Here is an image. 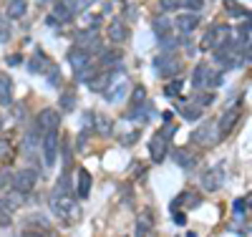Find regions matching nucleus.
<instances>
[{
	"label": "nucleus",
	"instance_id": "f257e3e1",
	"mask_svg": "<svg viewBox=\"0 0 252 237\" xmlns=\"http://www.w3.org/2000/svg\"><path fill=\"white\" fill-rule=\"evenodd\" d=\"M51 209L63 222H76L81 217V207L76 204V200L68 195V192H53L51 195Z\"/></svg>",
	"mask_w": 252,
	"mask_h": 237
},
{
	"label": "nucleus",
	"instance_id": "f03ea898",
	"mask_svg": "<svg viewBox=\"0 0 252 237\" xmlns=\"http://www.w3.org/2000/svg\"><path fill=\"white\" fill-rule=\"evenodd\" d=\"M154 73H157V76H161V78L177 76V73H179V61H177V56L161 51V53L154 58Z\"/></svg>",
	"mask_w": 252,
	"mask_h": 237
},
{
	"label": "nucleus",
	"instance_id": "7ed1b4c3",
	"mask_svg": "<svg viewBox=\"0 0 252 237\" xmlns=\"http://www.w3.org/2000/svg\"><path fill=\"white\" fill-rule=\"evenodd\" d=\"M38 182V169H18L15 174H13V187L10 189H18V192H23V195H28V192L35 187Z\"/></svg>",
	"mask_w": 252,
	"mask_h": 237
},
{
	"label": "nucleus",
	"instance_id": "20e7f679",
	"mask_svg": "<svg viewBox=\"0 0 252 237\" xmlns=\"http://www.w3.org/2000/svg\"><path fill=\"white\" fill-rule=\"evenodd\" d=\"M172 132H174L172 126H164V132H159V134L152 139L149 152H152V159H154V162H161V159L166 157V149H169V136H172Z\"/></svg>",
	"mask_w": 252,
	"mask_h": 237
},
{
	"label": "nucleus",
	"instance_id": "39448f33",
	"mask_svg": "<svg viewBox=\"0 0 252 237\" xmlns=\"http://www.w3.org/2000/svg\"><path fill=\"white\" fill-rule=\"evenodd\" d=\"M76 46L89 51V53H101V43H98V31L91 26V28H83L81 33H76Z\"/></svg>",
	"mask_w": 252,
	"mask_h": 237
},
{
	"label": "nucleus",
	"instance_id": "423d86ee",
	"mask_svg": "<svg viewBox=\"0 0 252 237\" xmlns=\"http://www.w3.org/2000/svg\"><path fill=\"white\" fill-rule=\"evenodd\" d=\"M43 157H46L48 167L56 164V159H58V129L43 132Z\"/></svg>",
	"mask_w": 252,
	"mask_h": 237
},
{
	"label": "nucleus",
	"instance_id": "0eeeda50",
	"mask_svg": "<svg viewBox=\"0 0 252 237\" xmlns=\"http://www.w3.org/2000/svg\"><path fill=\"white\" fill-rule=\"evenodd\" d=\"M229 40V31L224 26H215V28H209V33L204 35L202 40V51H209V48H220L222 43Z\"/></svg>",
	"mask_w": 252,
	"mask_h": 237
},
{
	"label": "nucleus",
	"instance_id": "6e6552de",
	"mask_svg": "<svg viewBox=\"0 0 252 237\" xmlns=\"http://www.w3.org/2000/svg\"><path fill=\"white\" fill-rule=\"evenodd\" d=\"M215 81H220L215 73H212V68L207 66V63H199V66L194 68V76H192V83H194V89L197 91H204V89H209Z\"/></svg>",
	"mask_w": 252,
	"mask_h": 237
},
{
	"label": "nucleus",
	"instance_id": "1a4fd4ad",
	"mask_svg": "<svg viewBox=\"0 0 252 237\" xmlns=\"http://www.w3.org/2000/svg\"><path fill=\"white\" fill-rule=\"evenodd\" d=\"M81 5H83V0H56V8H53V13H56V18L58 20H71L78 10H81Z\"/></svg>",
	"mask_w": 252,
	"mask_h": 237
},
{
	"label": "nucleus",
	"instance_id": "9d476101",
	"mask_svg": "<svg viewBox=\"0 0 252 237\" xmlns=\"http://www.w3.org/2000/svg\"><path fill=\"white\" fill-rule=\"evenodd\" d=\"M35 124H38L40 132H51V129H58L61 116H58L56 109H40L38 116H35Z\"/></svg>",
	"mask_w": 252,
	"mask_h": 237
},
{
	"label": "nucleus",
	"instance_id": "9b49d317",
	"mask_svg": "<svg viewBox=\"0 0 252 237\" xmlns=\"http://www.w3.org/2000/svg\"><path fill=\"white\" fill-rule=\"evenodd\" d=\"M172 26L177 28V33L189 35V33L199 26V13H182V15H177V20H174Z\"/></svg>",
	"mask_w": 252,
	"mask_h": 237
},
{
	"label": "nucleus",
	"instance_id": "f8f14e48",
	"mask_svg": "<svg viewBox=\"0 0 252 237\" xmlns=\"http://www.w3.org/2000/svg\"><path fill=\"white\" fill-rule=\"evenodd\" d=\"M68 63L73 66V71H81V68L91 66V53L83 48H73V51H68Z\"/></svg>",
	"mask_w": 252,
	"mask_h": 237
},
{
	"label": "nucleus",
	"instance_id": "ddd939ff",
	"mask_svg": "<svg viewBox=\"0 0 252 237\" xmlns=\"http://www.w3.org/2000/svg\"><path fill=\"white\" fill-rule=\"evenodd\" d=\"M174 162H177L182 169H187V171L197 167V157H194L192 149H174Z\"/></svg>",
	"mask_w": 252,
	"mask_h": 237
},
{
	"label": "nucleus",
	"instance_id": "4468645a",
	"mask_svg": "<svg viewBox=\"0 0 252 237\" xmlns=\"http://www.w3.org/2000/svg\"><path fill=\"white\" fill-rule=\"evenodd\" d=\"M237 119H240V109H229V111H224V116H222L220 124H217L220 134H229V132H232V126L237 124Z\"/></svg>",
	"mask_w": 252,
	"mask_h": 237
},
{
	"label": "nucleus",
	"instance_id": "2eb2a0df",
	"mask_svg": "<svg viewBox=\"0 0 252 237\" xmlns=\"http://www.w3.org/2000/svg\"><path fill=\"white\" fill-rule=\"evenodd\" d=\"M13 101V81L8 73H0V106H8Z\"/></svg>",
	"mask_w": 252,
	"mask_h": 237
},
{
	"label": "nucleus",
	"instance_id": "dca6fc26",
	"mask_svg": "<svg viewBox=\"0 0 252 237\" xmlns=\"http://www.w3.org/2000/svg\"><path fill=\"white\" fill-rule=\"evenodd\" d=\"M26 13H28V0H10L8 10H5V15H8L10 20H20Z\"/></svg>",
	"mask_w": 252,
	"mask_h": 237
},
{
	"label": "nucleus",
	"instance_id": "f3484780",
	"mask_svg": "<svg viewBox=\"0 0 252 237\" xmlns=\"http://www.w3.org/2000/svg\"><path fill=\"white\" fill-rule=\"evenodd\" d=\"M109 38L114 43H124L126 38H129V31H126L124 20H111V23H109Z\"/></svg>",
	"mask_w": 252,
	"mask_h": 237
},
{
	"label": "nucleus",
	"instance_id": "a211bd4d",
	"mask_svg": "<svg viewBox=\"0 0 252 237\" xmlns=\"http://www.w3.org/2000/svg\"><path fill=\"white\" fill-rule=\"evenodd\" d=\"M202 184H204V189H209V192H215L220 184H222V171L215 167V169H209V171H204V177H202Z\"/></svg>",
	"mask_w": 252,
	"mask_h": 237
},
{
	"label": "nucleus",
	"instance_id": "6ab92c4d",
	"mask_svg": "<svg viewBox=\"0 0 252 237\" xmlns=\"http://www.w3.org/2000/svg\"><path fill=\"white\" fill-rule=\"evenodd\" d=\"M53 66H51V61L40 53V51H35V56H33V61H31V71L33 73H48Z\"/></svg>",
	"mask_w": 252,
	"mask_h": 237
},
{
	"label": "nucleus",
	"instance_id": "aec40b11",
	"mask_svg": "<svg viewBox=\"0 0 252 237\" xmlns=\"http://www.w3.org/2000/svg\"><path fill=\"white\" fill-rule=\"evenodd\" d=\"M111 76L114 73H96V78H91L89 83H91V91H98V94H103L111 86Z\"/></svg>",
	"mask_w": 252,
	"mask_h": 237
},
{
	"label": "nucleus",
	"instance_id": "412c9836",
	"mask_svg": "<svg viewBox=\"0 0 252 237\" xmlns=\"http://www.w3.org/2000/svg\"><path fill=\"white\" fill-rule=\"evenodd\" d=\"M119 61H121V51L119 48H109V51H101L98 53V63H101L103 68L114 66V63H119Z\"/></svg>",
	"mask_w": 252,
	"mask_h": 237
},
{
	"label": "nucleus",
	"instance_id": "4be33fe9",
	"mask_svg": "<svg viewBox=\"0 0 252 237\" xmlns=\"http://www.w3.org/2000/svg\"><path fill=\"white\" fill-rule=\"evenodd\" d=\"M78 195L81 197H89L91 195V174H89V171L86 169H78Z\"/></svg>",
	"mask_w": 252,
	"mask_h": 237
},
{
	"label": "nucleus",
	"instance_id": "5701e85b",
	"mask_svg": "<svg viewBox=\"0 0 252 237\" xmlns=\"http://www.w3.org/2000/svg\"><path fill=\"white\" fill-rule=\"evenodd\" d=\"M109 89H111V91H103V94H106V101L119 103V101L124 99L126 89H129V83H116V86H109Z\"/></svg>",
	"mask_w": 252,
	"mask_h": 237
},
{
	"label": "nucleus",
	"instance_id": "b1692460",
	"mask_svg": "<svg viewBox=\"0 0 252 237\" xmlns=\"http://www.w3.org/2000/svg\"><path fill=\"white\" fill-rule=\"evenodd\" d=\"M58 106H61L63 111H73V109H76V91H73V89L63 91V94H61V103H58Z\"/></svg>",
	"mask_w": 252,
	"mask_h": 237
},
{
	"label": "nucleus",
	"instance_id": "393cba45",
	"mask_svg": "<svg viewBox=\"0 0 252 237\" xmlns=\"http://www.w3.org/2000/svg\"><path fill=\"white\" fill-rule=\"evenodd\" d=\"M0 225H3V227L13 225V207L5 200H0Z\"/></svg>",
	"mask_w": 252,
	"mask_h": 237
},
{
	"label": "nucleus",
	"instance_id": "a878e982",
	"mask_svg": "<svg viewBox=\"0 0 252 237\" xmlns=\"http://www.w3.org/2000/svg\"><path fill=\"white\" fill-rule=\"evenodd\" d=\"M154 33H157V38H161V35H166V33H172V20L169 18H157L154 20Z\"/></svg>",
	"mask_w": 252,
	"mask_h": 237
},
{
	"label": "nucleus",
	"instance_id": "bb28decb",
	"mask_svg": "<svg viewBox=\"0 0 252 237\" xmlns=\"http://www.w3.org/2000/svg\"><path fill=\"white\" fill-rule=\"evenodd\" d=\"M13 157H15L13 144H10V141H5V139H0V164H8Z\"/></svg>",
	"mask_w": 252,
	"mask_h": 237
},
{
	"label": "nucleus",
	"instance_id": "cd10ccee",
	"mask_svg": "<svg viewBox=\"0 0 252 237\" xmlns=\"http://www.w3.org/2000/svg\"><path fill=\"white\" fill-rule=\"evenodd\" d=\"M152 230H154V225H152V217L149 214H144V217H139L136 220V235H152Z\"/></svg>",
	"mask_w": 252,
	"mask_h": 237
},
{
	"label": "nucleus",
	"instance_id": "c85d7f7f",
	"mask_svg": "<svg viewBox=\"0 0 252 237\" xmlns=\"http://www.w3.org/2000/svg\"><path fill=\"white\" fill-rule=\"evenodd\" d=\"M73 73H76V81H91V78L98 73V68H94V66H86V68L73 71Z\"/></svg>",
	"mask_w": 252,
	"mask_h": 237
},
{
	"label": "nucleus",
	"instance_id": "c756f323",
	"mask_svg": "<svg viewBox=\"0 0 252 237\" xmlns=\"http://www.w3.org/2000/svg\"><path fill=\"white\" fill-rule=\"evenodd\" d=\"M10 187H13V174L8 169H0V192H5Z\"/></svg>",
	"mask_w": 252,
	"mask_h": 237
},
{
	"label": "nucleus",
	"instance_id": "7c9ffc66",
	"mask_svg": "<svg viewBox=\"0 0 252 237\" xmlns=\"http://www.w3.org/2000/svg\"><path fill=\"white\" fill-rule=\"evenodd\" d=\"M179 5H182V8H189L192 13H199V8H202L204 3H202V0H179Z\"/></svg>",
	"mask_w": 252,
	"mask_h": 237
},
{
	"label": "nucleus",
	"instance_id": "2f4dec72",
	"mask_svg": "<svg viewBox=\"0 0 252 237\" xmlns=\"http://www.w3.org/2000/svg\"><path fill=\"white\" fill-rule=\"evenodd\" d=\"M144 99H146L144 89H141V86H136V91L131 94V101H134V109H136V106H141V103H144Z\"/></svg>",
	"mask_w": 252,
	"mask_h": 237
},
{
	"label": "nucleus",
	"instance_id": "473e14b6",
	"mask_svg": "<svg viewBox=\"0 0 252 237\" xmlns=\"http://www.w3.org/2000/svg\"><path fill=\"white\" fill-rule=\"evenodd\" d=\"M96 124H98V132H101V134H109V132H111V121H109V119L96 116Z\"/></svg>",
	"mask_w": 252,
	"mask_h": 237
},
{
	"label": "nucleus",
	"instance_id": "72a5a7b5",
	"mask_svg": "<svg viewBox=\"0 0 252 237\" xmlns=\"http://www.w3.org/2000/svg\"><path fill=\"white\" fill-rule=\"evenodd\" d=\"M10 38V28H8V20H3L0 18V43L3 40H8Z\"/></svg>",
	"mask_w": 252,
	"mask_h": 237
},
{
	"label": "nucleus",
	"instance_id": "f704fd0d",
	"mask_svg": "<svg viewBox=\"0 0 252 237\" xmlns=\"http://www.w3.org/2000/svg\"><path fill=\"white\" fill-rule=\"evenodd\" d=\"M177 8H182V5H179V0H161V10H164V13L177 10Z\"/></svg>",
	"mask_w": 252,
	"mask_h": 237
},
{
	"label": "nucleus",
	"instance_id": "c9c22d12",
	"mask_svg": "<svg viewBox=\"0 0 252 237\" xmlns=\"http://www.w3.org/2000/svg\"><path fill=\"white\" fill-rule=\"evenodd\" d=\"M182 116H187V119H197V116H199V109L194 111V106H184V109H182Z\"/></svg>",
	"mask_w": 252,
	"mask_h": 237
},
{
	"label": "nucleus",
	"instance_id": "e433bc0d",
	"mask_svg": "<svg viewBox=\"0 0 252 237\" xmlns=\"http://www.w3.org/2000/svg\"><path fill=\"white\" fill-rule=\"evenodd\" d=\"M182 91V81L177 78V83H169V86H166V94H169V96H174V94H179Z\"/></svg>",
	"mask_w": 252,
	"mask_h": 237
},
{
	"label": "nucleus",
	"instance_id": "4c0bfd02",
	"mask_svg": "<svg viewBox=\"0 0 252 237\" xmlns=\"http://www.w3.org/2000/svg\"><path fill=\"white\" fill-rule=\"evenodd\" d=\"M247 212V202L245 200H237L235 202V214H245Z\"/></svg>",
	"mask_w": 252,
	"mask_h": 237
},
{
	"label": "nucleus",
	"instance_id": "58836bf2",
	"mask_svg": "<svg viewBox=\"0 0 252 237\" xmlns=\"http://www.w3.org/2000/svg\"><path fill=\"white\" fill-rule=\"evenodd\" d=\"M229 13H232V15H247V13H245L240 5H229Z\"/></svg>",
	"mask_w": 252,
	"mask_h": 237
},
{
	"label": "nucleus",
	"instance_id": "ea45409f",
	"mask_svg": "<svg viewBox=\"0 0 252 237\" xmlns=\"http://www.w3.org/2000/svg\"><path fill=\"white\" fill-rule=\"evenodd\" d=\"M174 222L184 225V214H182V212H177V209H174Z\"/></svg>",
	"mask_w": 252,
	"mask_h": 237
},
{
	"label": "nucleus",
	"instance_id": "a19ab883",
	"mask_svg": "<svg viewBox=\"0 0 252 237\" xmlns=\"http://www.w3.org/2000/svg\"><path fill=\"white\" fill-rule=\"evenodd\" d=\"M245 202H247V207H252V195H250V197H247Z\"/></svg>",
	"mask_w": 252,
	"mask_h": 237
}]
</instances>
